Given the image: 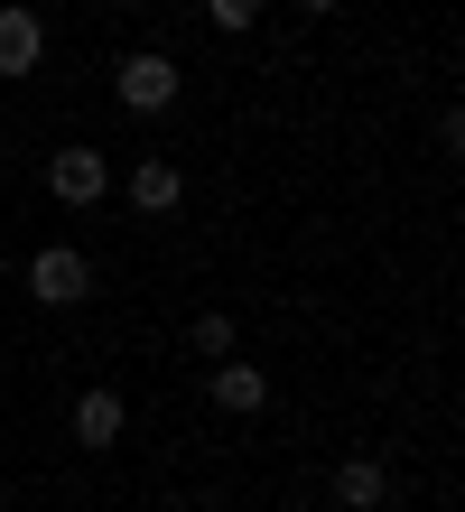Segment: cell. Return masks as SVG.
Returning a JSON list of instances; mask_svg holds the SVG:
<instances>
[{
	"label": "cell",
	"instance_id": "cell-1",
	"mask_svg": "<svg viewBox=\"0 0 465 512\" xmlns=\"http://www.w3.org/2000/svg\"><path fill=\"white\" fill-rule=\"evenodd\" d=\"M112 94H121V112H140V122H159V112L186 94V66L177 56H159V47H131L112 66Z\"/></svg>",
	"mask_w": 465,
	"mask_h": 512
},
{
	"label": "cell",
	"instance_id": "cell-2",
	"mask_svg": "<svg viewBox=\"0 0 465 512\" xmlns=\"http://www.w3.org/2000/svg\"><path fill=\"white\" fill-rule=\"evenodd\" d=\"M28 298L56 308V317L84 308V298H93V261H84L75 243H38V252H28Z\"/></svg>",
	"mask_w": 465,
	"mask_h": 512
},
{
	"label": "cell",
	"instance_id": "cell-3",
	"mask_svg": "<svg viewBox=\"0 0 465 512\" xmlns=\"http://www.w3.org/2000/svg\"><path fill=\"white\" fill-rule=\"evenodd\" d=\"M47 196L56 205H103L112 196V159L103 149H56L47 159Z\"/></svg>",
	"mask_w": 465,
	"mask_h": 512
},
{
	"label": "cell",
	"instance_id": "cell-4",
	"mask_svg": "<svg viewBox=\"0 0 465 512\" xmlns=\"http://www.w3.org/2000/svg\"><path fill=\"white\" fill-rule=\"evenodd\" d=\"M205 391H214V410H233V419H261L270 410V373L242 364V354H224V364L205 373Z\"/></svg>",
	"mask_w": 465,
	"mask_h": 512
},
{
	"label": "cell",
	"instance_id": "cell-5",
	"mask_svg": "<svg viewBox=\"0 0 465 512\" xmlns=\"http://www.w3.org/2000/svg\"><path fill=\"white\" fill-rule=\"evenodd\" d=\"M326 494H335V512H382L391 503V466L382 457H335Z\"/></svg>",
	"mask_w": 465,
	"mask_h": 512
},
{
	"label": "cell",
	"instance_id": "cell-6",
	"mask_svg": "<svg viewBox=\"0 0 465 512\" xmlns=\"http://www.w3.org/2000/svg\"><path fill=\"white\" fill-rule=\"evenodd\" d=\"M38 56H47V19L28 0H0V75H38Z\"/></svg>",
	"mask_w": 465,
	"mask_h": 512
},
{
	"label": "cell",
	"instance_id": "cell-7",
	"mask_svg": "<svg viewBox=\"0 0 465 512\" xmlns=\"http://www.w3.org/2000/svg\"><path fill=\"white\" fill-rule=\"evenodd\" d=\"M121 429H131V401H121L112 382H93L84 401H75V447H93V457H103V447H112Z\"/></svg>",
	"mask_w": 465,
	"mask_h": 512
},
{
	"label": "cell",
	"instance_id": "cell-8",
	"mask_svg": "<svg viewBox=\"0 0 465 512\" xmlns=\"http://www.w3.org/2000/svg\"><path fill=\"white\" fill-rule=\"evenodd\" d=\"M131 205H140V215H177V205H186V168L177 159H140L131 168Z\"/></svg>",
	"mask_w": 465,
	"mask_h": 512
},
{
	"label": "cell",
	"instance_id": "cell-9",
	"mask_svg": "<svg viewBox=\"0 0 465 512\" xmlns=\"http://www.w3.org/2000/svg\"><path fill=\"white\" fill-rule=\"evenodd\" d=\"M186 354H205V364H224V354H233V317H224V308L186 317Z\"/></svg>",
	"mask_w": 465,
	"mask_h": 512
},
{
	"label": "cell",
	"instance_id": "cell-10",
	"mask_svg": "<svg viewBox=\"0 0 465 512\" xmlns=\"http://www.w3.org/2000/svg\"><path fill=\"white\" fill-rule=\"evenodd\" d=\"M205 19L224 28V38H252V28H261V0H205Z\"/></svg>",
	"mask_w": 465,
	"mask_h": 512
},
{
	"label": "cell",
	"instance_id": "cell-11",
	"mask_svg": "<svg viewBox=\"0 0 465 512\" xmlns=\"http://www.w3.org/2000/svg\"><path fill=\"white\" fill-rule=\"evenodd\" d=\"M298 10H335V0H298Z\"/></svg>",
	"mask_w": 465,
	"mask_h": 512
}]
</instances>
